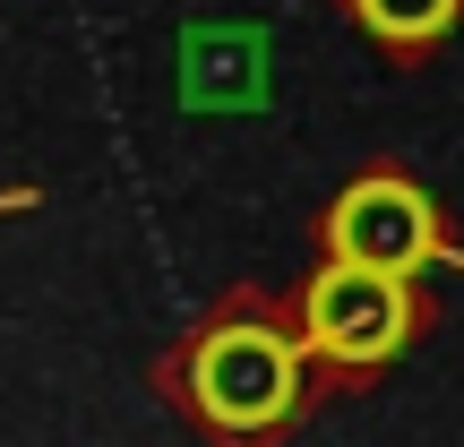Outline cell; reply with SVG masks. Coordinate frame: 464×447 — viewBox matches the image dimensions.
<instances>
[{
    "mask_svg": "<svg viewBox=\"0 0 464 447\" xmlns=\"http://www.w3.org/2000/svg\"><path fill=\"white\" fill-rule=\"evenodd\" d=\"M189 404L216 422L224 439H258L276 431L301 404V345L258 318H232V327H207L198 353H189Z\"/></svg>",
    "mask_w": 464,
    "mask_h": 447,
    "instance_id": "6da1fadb",
    "label": "cell"
},
{
    "mask_svg": "<svg viewBox=\"0 0 464 447\" xmlns=\"http://www.w3.org/2000/svg\"><path fill=\"white\" fill-rule=\"evenodd\" d=\"M327 258H362L387 276H421L439 258V216L404 172H362L344 199L327 207Z\"/></svg>",
    "mask_w": 464,
    "mask_h": 447,
    "instance_id": "3957f363",
    "label": "cell"
},
{
    "mask_svg": "<svg viewBox=\"0 0 464 447\" xmlns=\"http://www.w3.org/2000/svg\"><path fill=\"white\" fill-rule=\"evenodd\" d=\"M456 9H464V0H353V17H362L379 44H396V52L439 44V34L456 26Z\"/></svg>",
    "mask_w": 464,
    "mask_h": 447,
    "instance_id": "277c9868",
    "label": "cell"
},
{
    "mask_svg": "<svg viewBox=\"0 0 464 447\" xmlns=\"http://www.w3.org/2000/svg\"><path fill=\"white\" fill-rule=\"evenodd\" d=\"M301 335L310 353L344 370H379L404 353L413 335V276H387V267H362V258H327L310 276V301H301Z\"/></svg>",
    "mask_w": 464,
    "mask_h": 447,
    "instance_id": "7a4b0ae2",
    "label": "cell"
}]
</instances>
